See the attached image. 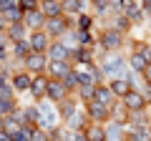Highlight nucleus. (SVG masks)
<instances>
[{"mask_svg": "<svg viewBox=\"0 0 151 141\" xmlns=\"http://www.w3.org/2000/svg\"><path fill=\"white\" fill-rule=\"evenodd\" d=\"M23 65H25V70L30 73V76H35V73H45L48 55H45V53H35V50H33V53L28 55L25 60H23Z\"/></svg>", "mask_w": 151, "mask_h": 141, "instance_id": "nucleus-7", "label": "nucleus"}, {"mask_svg": "<svg viewBox=\"0 0 151 141\" xmlns=\"http://www.w3.org/2000/svg\"><path fill=\"white\" fill-rule=\"evenodd\" d=\"M18 8H20L23 13H28V10H35V8H38V0H18Z\"/></svg>", "mask_w": 151, "mask_h": 141, "instance_id": "nucleus-41", "label": "nucleus"}, {"mask_svg": "<svg viewBox=\"0 0 151 141\" xmlns=\"http://www.w3.org/2000/svg\"><path fill=\"white\" fill-rule=\"evenodd\" d=\"M106 141H124V126L111 121V126L106 129Z\"/></svg>", "mask_w": 151, "mask_h": 141, "instance_id": "nucleus-27", "label": "nucleus"}, {"mask_svg": "<svg viewBox=\"0 0 151 141\" xmlns=\"http://www.w3.org/2000/svg\"><path fill=\"white\" fill-rule=\"evenodd\" d=\"M23 114H25L28 126H35V121H38V103H35V106H25V109H23Z\"/></svg>", "mask_w": 151, "mask_h": 141, "instance_id": "nucleus-35", "label": "nucleus"}, {"mask_svg": "<svg viewBox=\"0 0 151 141\" xmlns=\"http://www.w3.org/2000/svg\"><path fill=\"white\" fill-rule=\"evenodd\" d=\"M116 5H119L121 13H131V10H136V8H139V0H119Z\"/></svg>", "mask_w": 151, "mask_h": 141, "instance_id": "nucleus-37", "label": "nucleus"}, {"mask_svg": "<svg viewBox=\"0 0 151 141\" xmlns=\"http://www.w3.org/2000/svg\"><path fill=\"white\" fill-rule=\"evenodd\" d=\"M0 141H13V136H10V134H8V131H5V129H0Z\"/></svg>", "mask_w": 151, "mask_h": 141, "instance_id": "nucleus-45", "label": "nucleus"}, {"mask_svg": "<svg viewBox=\"0 0 151 141\" xmlns=\"http://www.w3.org/2000/svg\"><path fill=\"white\" fill-rule=\"evenodd\" d=\"M149 116H151V111H149Z\"/></svg>", "mask_w": 151, "mask_h": 141, "instance_id": "nucleus-49", "label": "nucleus"}, {"mask_svg": "<svg viewBox=\"0 0 151 141\" xmlns=\"http://www.w3.org/2000/svg\"><path fill=\"white\" fill-rule=\"evenodd\" d=\"M3 129H5L8 134L13 136V134H15V131H18V129H20V124H18V121L13 119V116H5V124H3Z\"/></svg>", "mask_w": 151, "mask_h": 141, "instance_id": "nucleus-38", "label": "nucleus"}, {"mask_svg": "<svg viewBox=\"0 0 151 141\" xmlns=\"http://www.w3.org/2000/svg\"><path fill=\"white\" fill-rule=\"evenodd\" d=\"M136 48L141 50V55H144L146 60L151 63V43H146V40H141V43H136Z\"/></svg>", "mask_w": 151, "mask_h": 141, "instance_id": "nucleus-40", "label": "nucleus"}, {"mask_svg": "<svg viewBox=\"0 0 151 141\" xmlns=\"http://www.w3.org/2000/svg\"><path fill=\"white\" fill-rule=\"evenodd\" d=\"M28 33H30V30L25 28V23H23V20H18V23H8V25H5V35H8V40H10V43L28 38Z\"/></svg>", "mask_w": 151, "mask_h": 141, "instance_id": "nucleus-13", "label": "nucleus"}, {"mask_svg": "<svg viewBox=\"0 0 151 141\" xmlns=\"http://www.w3.org/2000/svg\"><path fill=\"white\" fill-rule=\"evenodd\" d=\"M30 53H33V48H30V43H28V38L13 43V58H15V60H25Z\"/></svg>", "mask_w": 151, "mask_h": 141, "instance_id": "nucleus-22", "label": "nucleus"}, {"mask_svg": "<svg viewBox=\"0 0 151 141\" xmlns=\"http://www.w3.org/2000/svg\"><path fill=\"white\" fill-rule=\"evenodd\" d=\"M73 48H65L63 40H50L48 50H45V55H48V60H68V53Z\"/></svg>", "mask_w": 151, "mask_h": 141, "instance_id": "nucleus-11", "label": "nucleus"}, {"mask_svg": "<svg viewBox=\"0 0 151 141\" xmlns=\"http://www.w3.org/2000/svg\"><path fill=\"white\" fill-rule=\"evenodd\" d=\"M91 3H93V0H91Z\"/></svg>", "mask_w": 151, "mask_h": 141, "instance_id": "nucleus-50", "label": "nucleus"}, {"mask_svg": "<svg viewBox=\"0 0 151 141\" xmlns=\"http://www.w3.org/2000/svg\"><path fill=\"white\" fill-rule=\"evenodd\" d=\"M129 124H131V129H146V126L151 124L149 111H146V109H141V111H129Z\"/></svg>", "mask_w": 151, "mask_h": 141, "instance_id": "nucleus-19", "label": "nucleus"}, {"mask_svg": "<svg viewBox=\"0 0 151 141\" xmlns=\"http://www.w3.org/2000/svg\"><path fill=\"white\" fill-rule=\"evenodd\" d=\"M38 10L43 13L45 18L63 15V10H60V0H38Z\"/></svg>", "mask_w": 151, "mask_h": 141, "instance_id": "nucleus-20", "label": "nucleus"}, {"mask_svg": "<svg viewBox=\"0 0 151 141\" xmlns=\"http://www.w3.org/2000/svg\"><path fill=\"white\" fill-rule=\"evenodd\" d=\"M30 141H50V131L40 129V126H35V129L30 131Z\"/></svg>", "mask_w": 151, "mask_h": 141, "instance_id": "nucleus-36", "label": "nucleus"}, {"mask_svg": "<svg viewBox=\"0 0 151 141\" xmlns=\"http://www.w3.org/2000/svg\"><path fill=\"white\" fill-rule=\"evenodd\" d=\"M15 109H18L15 96H13V98H0V116H10Z\"/></svg>", "mask_w": 151, "mask_h": 141, "instance_id": "nucleus-32", "label": "nucleus"}, {"mask_svg": "<svg viewBox=\"0 0 151 141\" xmlns=\"http://www.w3.org/2000/svg\"><path fill=\"white\" fill-rule=\"evenodd\" d=\"M96 43H98V48H101L103 53H119V50L124 48V33H119V30H113V28L106 25L96 35Z\"/></svg>", "mask_w": 151, "mask_h": 141, "instance_id": "nucleus-2", "label": "nucleus"}, {"mask_svg": "<svg viewBox=\"0 0 151 141\" xmlns=\"http://www.w3.org/2000/svg\"><path fill=\"white\" fill-rule=\"evenodd\" d=\"M83 8H86V0H60V10H63V15L83 13Z\"/></svg>", "mask_w": 151, "mask_h": 141, "instance_id": "nucleus-23", "label": "nucleus"}, {"mask_svg": "<svg viewBox=\"0 0 151 141\" xmlns=\"http://www.w3.org/2000/svg\"><path fill=\"white\" fill-rule=\"evenodd\" d=\"M13 96H15V88H13L10 81H5L0 86V98H13Z\"/></svg>", "mask_w": 151, "mask_h": 141, "instance_id": "nucleus-39", "label": "nucleus"}, {"mask_svg": "<svg viewBox=\"0 0 151 141\" xmlns=\"http://www.w3.org/2000/svg\"><path fill=\"white\" fill-rule=\"evenodd\" d=\"M93 101L103 103V106H111V103L116 101V96H113V91L108 88V83H96V88H93Z\"/></svg>", "mask_w": 151, "mask_h": 141, "instance_id": "nucleus-14", "label": "nucleus"}, {"mask_svg": "<svg viewBox=\"0 0 151 141\" xmlns=\"http://www.w3.org/2000/svg\"><path fill=\"white\" fill-rule=\"evenodd\" d=\"M108 28H113V30H119V33H126V30H131V20L121 13V15L111 18V25H108Z\"/></svg>", "mask_w": 151, "mask_h": 141, "instance_id": "nucleus-28", "label": "nucleus"}, {"mask_svg": "<svg viewBox=\"0 0 151 141\" xmlns=\"http://www.w3.org/2000/svg\"><path fill=\"white\" fill-rule=\"evenodd\" d=\"M126 60H129V68L134 70V73H141V70L146 68V63H149V60H146L144 55H141V50H139V48H136V50H131V55H129Z\"/></svg>", "mask_w": 151, "mask_h": 141, "instance_id": "nucleus-24", "label": "nucleus"}, {"mask_svg": "<svg viewBox=\"0 0 151 141\" xmlns=\"http://www.w3.org/2000/svg\"><path fill=\"white\" fill-rule=\"evenodd\" d=\"M0 15L5 18V23H18V20H23V10L18 5H10L8 10H3Z\"/></svg>", "mask_w": 151, "mask_h": 141, "instance_id": "nucleus-29", "label": "nucleus"}, {"mask_svg": "<svg viewBox=\"0 0 151 141\" xmlns=\"http://www.w3.org/2000/svg\"><path fill=\"white\" fill-rule=\"evenodd\" d=\"M139 8L144 10L146 18H151V0H139Z\"/></svg>", "mask_w": 151, "mask_h": 141, "instance_id": "nucleus-42", "label": "nucleus"}, {"mask_svg": "<svg viewBox=\"0 0 151 141\" xmlns=\"http://www.w3.org/2000/svg\"><path fill=\"white\" fill-rule=\"evenodd\" d=\"M48 81H50L48 73H35V76L30 78V88H28V93H30L35 101H43L45 91H48Z\"/></svg>", "mask_w": 151, "mask_h": 141, "instance_id": "nucleus-6", "label": "nucleus"}, {"mask_svg": "<svg viewBox=\"0 0 151 141\" xmlns=\"http://www.w3.org/2000/svg\"><path fill=\"white\" fill-rule=\"evenodd\" d=\"M88 141H106V126L103 124H96V121H88L86 129H83Z\"/></svg>", "mask_w": 151, "mask_h": 141, "instance_id": "nucleus-17", "label": "nucleus"}, {"mask_svg": "<svg viewBox=\"0 0 151 141\" xmlns=\"http://www.w3.org/2000/svg\"><path fill=\"white\" fill-rule=\"evenodd\" d=\"M35 129V126H20V129L13 134V141H30V131Z\"/></svg>", "mask_w": 151, "mask_h": 141, "instance_id": "nucleus-34", "label": "nucleus"}, {"mask_svg": "<svg viewBox=\"0 0 151 141\" xmlns=\"http://www.w3.org/2000/svg\"><path fill=\"white\" fill-rule=\"evenodd\" d=\"M68 15H55V18H45V25L43 30L48 33L50 38H60V35H65V30H68Z\"/></svg>", "mask_w": 151, "mask_h": 141, "instance_id": "nucleus-5", "label": "nucleus"}, {"mask_svg": "<svg viewBox=\"0 0 151 141\" xmlns=\"http://www.w3.org/2000/svg\"><path fill=\"white\" fill-rule=\"evenodd\" d=\"M68 96H70V93H68V88L63 86L60 78H50V81H48V91H45V98H48V101L60 103L63 98H68Z\"/></svg>", "mask_w": 151, "mask_h": 141, "instance_id": "nucleus-9", "label": "nucleus"}, {"mask_svg": "<svg viewBox=\"0 0 151 141\" xmlns=\"http://www.w3.org/2000/svg\"><path fill=\"white\" fill-rule=\"evenodd\" d=\"M55 106H58V116H60V121H68L70 116L78 111V103H76L70 96H68V98H63L60 103H55Z\"/></svg>", "mask_w": 151, "mask_h": 141, "instance_id": "nucleus-21", "label": "nucleus"}, {"mask_svg": "<svg viewBox=\"0 0 151 141\" xmlns=\"http://www.w3.org/2000/svg\"><path fill=\"white\" fill-rule=\"evenodd\" d=\"M23 23H25V28H28V30H40V28L45 25V15L35 8V10L23 13Z\"/></svg>", "mask_w": 151, "mask_h": 141, "instance_id": "nucleus-12", "label": "nucleus"}, {"mask_svg": "<svg viewBox=\"0 0 151 141\" xmlns=\"http://www.w3.org/2000/svg\"><path fill=\"white\" fill-rule=\"evenodd\" d=\"M108 88L113 91V96H116V98H124L134 86H131V81L126 76H119V78H111V81H108Z\"/></svg>", "mask_w": 151, "mask_h": 141, "instance_id": "nucleus-15", "label": "nucleus"}, {"mask_svg": "<svg viewBox=\"0 0 151 141\" xmlns=\"http://www.w3.org/2000/svg\"><path fill=\"white\" fill-rule=\"evenodd\" d=\"M50 141H55V139H50Z\"/></svg>", "mask_w": 151, "mask_h": 141, "instance_id": "nucleus-48", "label": "nucleus"}, {"mask_svg": "<svg viewBox=\"0 0 151 141\" xmlns=\"http://www.w3.org/2000/svg\"><path fill=\"white\" fill-rule=\"evenodd\" d=\"M30 78H33V76L23 68V70H15V73L10 76V83H13V88H15V91L28 93V88H30Z\"/></svg>", "mask_w": 151, "mask_h": 141, "instance_id": "nucleus-16", "label": "nucleus"}, {"mask_svg": "<svg viewBox=\"0 0 151 141\" xmlns=\"http://www.w3.org/2000/svg\"><path fill=\"white\" fill-rule=\"evenodd\" d=\"M121 103H124L129 111H141V109H149L146 106V101H144V96H141V91L139 88H131L129 93H126L124 98H121Z\"/></svg>", "mask_w": 151, "mask_h": 141, "instance_id": "nucleus-10", "label": "nucleus"}, {"mask_svg": "<svg viewBox=\"0 0 151 141\" xmlns=\"http://www.w3.org/2000/svg\"><path fill=\"white\" fill-rule=\"evenodd\" d=\"M86 116L88 121H96V124H103V121L111 119V106H103L98 101H86Z\"/></svg>", "mask_w": 151, "mask_h": 141, "instance_id": "nucleus-4", "label": "nucleus"}, {"mask_svg": "<svg viewBox=\"0 0 151 141\" xmlns=\"http://www.w3.org/2000/svg\"><path fill=\"white\" fill-rule=\"evenodd\" d=\"M60 81H63V86L68 88V93H70V91H76V88H78V70H73V68H70L68 73H65V76L60 78Z\"/></svg>", "mask_w": 151, "mask_h": 141, "instance_id": "nucleus-31", "label": "nucleus"}, {"mask_svg": "<svg viewBox=\"0 0 151 141\" xmlns=\"http://www.w3.org/2000/svg\"><path fill=\"white\" fill-rule=\"evenodd\" d=\"M141 76H144V83H151V63H146V68L141 70Z\"/></svg>", "mask_w": 151, "mask_h": 141, "instance_id": "nucleus-44", "label": "nucleus"}, {"mask_svg": "<svg viewBox=\"0 0 151 141\" xmlns=\"http://www.w3.org/2000/svg\"><path fill=\"white\" fill-rule=\"evenodd\" d=\"M70 35L78 40V45H88V48L96 45V35H93V30H81V28H76Z\"/></svg>", "mask_w": 151, "mask_h": 141, "instance_id": "nucleus-25", "label": "nucleus"}, {"mask_svg": "<svg viewBox=\"0 0 151 141\" xmlns=\"http://www.w3.org/2000/svg\"><path fill=\"white\" fill-rule=\"evenodd\" d=\"M101 70L106 78H119L129 73V60L121 58L119 53H106V58L101 60Z\"/></svg>", "mask_w": 151, "mask_h": 141, "instance_id": "nucleus-3", "label": "nucleus"}, {"mask_svg": "<svg viewBox=\"0 0 151 141\" xmlns=\"http://www.w3.org/2000/svg\"><path fill=\"white\" fill-rule=\"evenodd\" d=\"M28 43H30V48L35 50V53H45L50 45V35L40 28V30H30L28 33Z\"/></svg>", "mask_w": 151, "mask_h": 141, "instance_id": "nucleus-8", "label": "nucleus"}, {"mask_svg": "<svg viewBox=\"0 0 151 141\" xmlns=\"http://www.w3.org/2000/svg\"><path fill=\"white\" fill-rule=\"evenodd\" d=\"M68 70H70L68 60H48V65H45V73H48L50 78H63Z\"/></svg>", "mask_w": 151, "mask_h": 141, "instance_id": "nucleus-18", "label": "nucleus"}, {"mask_svg": "<svg viewBox=\"0 0 151 141\" xmlns=\"http://www.w3.org/2000/svg\"><path fill=\"white\" fill-rule=\"evenodd\" d=\"M93 88H96L93 83H78V88H76V91H78V98H81L83 103L91 101V98H93Z\"/></svg>", "mask_w": 151, "mask_h": 141, "instance_id": "nucleus-33", "label": "nucleus"}, {"mask_svg": "<svg viewBox=\"0 0 151 141\" xmlns=\"http://www.w3.org/2000/svg\"><path fill=\"white\" fill-rule=\"evenodd\" d=\"M141 96H144V101H146V106H151V83H146V86L141 88Z\"/></svg>", "mask_w": 151, "mask_h": 141, "instance_id": "nucleus-43", "label": "nucleus"}, {"mask_svg": "<svg viewBox=\"0 0 151 141\" xmlns=\"http://www.w3.org/2000/svg\"><path fill=\"white\" fill-rule=\"evenodd\" d=\"M5 25H8V23H5V18L0 15V33H5Z\"/></svg>", "mask_w": 151, "mask_h": 141, "instance_id": "nucleus-46", "label": "nucleus"}, {"mask_svg": "<svg viewBox=\"0 0 151 141\" xmlns=\"http://www.w3.org/2000/svg\"><path fill=\"white\" fill-rule=\"evenodd\" d=\"M93 20H96V18L88 15V13H78V18H76V28H81V30H93Z\"/></svg>", "mask_w": 151, "mask_h": 141, "instance_id": "nucleus-30", "label": "nucleus"}, {"mask_svg": "<svg viewBox=\"0 0 151 141\" xmlns=\"http://www.w3.org/2000/svg\"><path fill=\"white\" fill-rule=\"evenodd\" d=\"M124 141H151L149 126L146 129H131L129 134H124Z\"/></svg>", "mask_w": 151, "mask_h": 141, "instance_id": "nucleus-26", "label": "nucleus"}, {"mask_svg": "<svg viewBox=\"0 0 151 141\" xmlns=\"http://www.w3.org/2000/svg\"><path fill=\"white\" fill-rule=\"evenodd\" d=\"M149 134H151V124H149Z\"/></svg>", "mask_w": 151, "mask_h": 141, "instance_id": "nucleus-47", "label": "nucleus"}, {"mask_svg": "<svg viewBox=\"0 0 151 141\" xmlns=\"http://www.w3.org/2000/svg\"><path fill=\"white\" fill-rule=\"evenodd\" d=\"M60 124V116H58V106L53 101H38V121L35 126L45 131H53L55 126Z\"/></svg>", "mask_w": 151, "mask_h": 141, "instance_id": "nucleus-1", "label": "nucleus"}]
</instances>
